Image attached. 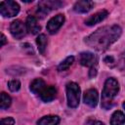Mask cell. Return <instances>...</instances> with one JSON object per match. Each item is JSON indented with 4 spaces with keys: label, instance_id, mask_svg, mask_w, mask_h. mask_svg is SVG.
<instances>
[{
    "label": "cell",
    "instance_id": "cell-14",
    "mask_svg": "<svg viewBox=\"0 0 125 125\" xmlns=\"http://www.w3.org/2000/svg\"><path fill=\"white\" fill-rule=\"evenodd\" d=\"M46 87V83L43 79L41 78H35L34 80L31 81L30 83V86H29V89L32 93L34 94H40Z\"/></svg>",
    "mask_w": 125,
    "mask_h": 125
},
{
    "label": "cell",
    "instance_id": "cell-15",
    "mask_svg": "<svg viewBox=\"0 0 125 125\" xmlns=\"http://www.w3.org/2000/svg\"><path fill=\"white\" fill-rule=\"evenodd\" d=\"M59 123L60 117L58 115H46L37 121V125H58Z\"/></svg>",
    "mask_w": 125,
    "mask_h": 125
},
{
    "label": "cell",
    "instance_id": "cell-10",
    "mask_svg": "<svg viewBox=\"0 0 125 125\" xmlns=\"http://www.w3.org/2000/svg\"><path fill=\"white\" fill-rule=\"evenodd\" d=\"M107 16H108V12H107L106 10L99 11V12L95 13L94 15L88 17V18L85 20V24H86V25H89V26L95 25V24H97V23L103 21Z\"/></svg>",
    "mask_w": 125,
    "mask_h": 125
},
{
    "label": "cell",
    "instance_id": "cell-8",
    "mask_svg": "<svg viewBox=\"0 0 125 125\" xmlns=\"http://www.w3.org/2000/svg\"><path fill=\"white\" fill-rule=\"evenodd\" d=\"M83 101L90 107H95L97 105V104H98V101H99L98 91L96 89H94V88L86 90L84 95H83Z\"/></svg>",
    "mask_w": 125,
    "mask_h": 125
},
{
    "label": "cell",
    "instance_id": "cell-24",
    "mask_svg": "<svg viewBox=\"0 0 125 125\" xmlns=\"http://www.w3.org/2000/svg\"><path fill=\"white\" fill-rule=\"evenodd\" d=\"M7 43V39H6V36L4 34L1 35V47H3L5 44Z\"/></svg>",
    "mask_w": 125,
    "mask_h": 125
},
{
    "label": "cell",
    "instance_id": "cell-11",
    "mask_svg": "<svg viewBox=\"0 0 125 125\" xmlns=\"http://www.w3.org/2000/svg\"><path fill=\"white\" fill-rule=\"evenodd\" d=\"M39 96L40 99L45 103L52 102L57 96V89L54 86H46L45 89L39 94Z\"/></svg>",
    "mask_w": 125,
    "mask_h": 125
},
{
    "label": "cell",
    "instance_id": "cell-7",
    "mask_svg": "<svg viewBox=\"0 0 125 125\" xmlns=\"http://www.w3.org/2000/svg\"><path fill=\"white\" fill-rule=\"evenodd\" d=\"M64 22V16L62 14H58L55 17H53L52 19H50V21L47 23V31L50 34H54L56 33L63 24Z\"/></svg>",
    "mask_w": 125,
    "mask_h": 125
},
{
    "label": "cell",
    "instance_id": "cell-6",
    "mask_svg": "<svg viewBox=\"0 0 125 125\" xmlns=\"http://www.w3.org/2000/svg\"><path fill=\"white\" fill-rule=\"evenodd\" d=\"M27 29H26V25L25 23H23L20 20H15L11 22L10 25V32L12 34V36L16 39H21L22 38L25 33H26Z\"/></svg>",
    "mask_w": 125,
    "mask_h": 125
},
{
    "label": "cell",
    "instance_id": "cell-1",
    "mask_svg": "<svg viewBox=\"0 0 125 125\" xmlns=\"http://www.w3.org/2000/svg\"><path fill=\"white\" fill-rule=\"evenodd\" d=\"M122 29L119 25H105L98 28L85 38V43L92 49L103 52L109 48L121 36Z\"/></svg>",
    "mask_w": 125,
    "mask_h": 125
},
{
    "label": "cell",
    "instance_id": "cell-13",
    "mask_svg": "<svg viewBox=\"0 0 125 125\" xmlns=\"http://www.w3.org/2000/svg\"><path fill=\"white\" fill-rule=\"evenodd\" d=\"M93 7H94V3L92 1H89V0H81V1H77L74 4L73 10L76 13L83 14V13L89 12Z\"/></svg>",
    "mask_w": 125,
    "mask_h": 125
},
{
    "label": "cell",
    "instance_id": "cell-23",
    "mask_svg": "<svg viewBox=\"0 0 125 125\" xmlns=\"http://www.w3.org/2000/svg\"><path fill=\"white\" fill-rule=\"evenodd\" d=\"M97 65H94V66H91L90 67V70H89V77H94L97 75Z\"/></svg>",
    "mask_w": 125,
    "mask_h": 125
},
{
    "label": "cell",
    "instance_id": "cell-25",
    "mask_svg": "<svg viewBox=\"0 0 125 125\" xmlns=\"http://www.w3.org/2000/svg\"><path fill=\"white\" fill-rule=\"evenodd\" d=\"M91 125H104V124L103 122H101V121H94V122H92Z\"/></svg>",
    "mask_w": 125,
    "mask_h": 125
},
{
    "label": "cell",
    "instance_id": "cell-19",
    "mask_svg": "<svg viewBox=\"0 0 125 125\" xmlns=\"http://www.w3.org/2000/svg\"><path fill=\"white\" fill-rule=\"evenodd\" d=\"M12 104V99L11 97L6 94L5 92L1 93V102H0V108L1 109H6L8 108Z\"/></svg>",
    "mask_w": 125,
    "mask_h": 125
},
{
    "label": "cell",
    "instance_id": "cell-9",
    "mask_svg": "<svg viewBox=\"0 0 125 125\" xmlns=\"http://www.w3.org/2000/svg\"><path fill=\"white\" fill-rule=\"evenodd\" d=\"M79 62L83 66H94L97 65L98 62V58L96 55L90 52H83L79 55Z\"/></svg>",
    "mask_w": 125,
    "mask_h": 125
},
{
    "label": "cell",
    "instance_id": "cell-4",
    "mask_svg": "<svg viewBox=\"0 0 125 125\" xmlns=\"http://www.w3.org/2000/svg\"><path fill=\"white\" fill-rule=\"evenodd\" d=\"M20 5L12 0L2 1L0 3V13L5 18H12L19 14Z\"/></svg>",
    "mask_w": 125,
    "mask_h": 125
},
{
    "label": "cell",
    "instance_id": "cell-5",
    "mask_svg": "<svg viewBox=\"0 0 125 125\" xmlns=\"http://www.w3.org/2000/svg\"><path fill=\"white\" fill-rule=\"evenodd\" d=\"M63 5L62 2L57 1V0H47V1H40L38 4L37 13L41 15V17H44L46 14H48L50 11L54 9H59Z\"/></svg>",
    "mask_w": 125,
    "mask_h": 125
},
{
    "label": "cell",
    "instance_id": "cell-21",
    "mask_svg": "<svg viewBox=\"0 0 125 125\" xmlns=\"http://www.w3.org/2000/svg\"><path fill=\"white\" fill-rule=\"evenodd\" d=\"M0 125H15V119L13 117H6L1 119Z\"/></svg>",
    "mask_w": 125,
    "mask_h": 125
},
{
    "label": "cell",
    "instance_id": "cell-17",
    "mask_svg": "<svg viewBox=\"0 0 125 125\" xmlns=\"http://www.w3.org/2000/svg\"><path fill=\"white\" fill-rule=\"evenodd\" d=\"M36 44H37L39 52L41 54H44L46 47H47V44H48V39H47L46 35L45 34H39L36 38Z\"/></svg>",
    "mask_w": 125,
    "mask_h": 125
},
{
    "label": "cell",
    "instance_id": "cell-3",
    "mask_svg": "<svg viewBox=\"0 0 125 125\" xmlns=\"http://www.w3.org/2000/svg\"><path fill=\"white\" fill-rule=\"evenodd\" d=\"M65 90H66L67 105L71 108L77 107L80 101V87L75 82H69L66 84Z\"/></svg>",
    "mask_w": 125,
    "mask_h": 125
},
{
    "label": "cell",
    "instance_id": "cell-20",
    "mask_svg": "<svg viewBox=\"0 0 125 125\" xmlns=\"http://www.w3.org/2000/svg\"><path fill=\"white\" fill-rule=\"evenodd\" d=\"M8 88L12 92H17L21 88V82L18 79H13L8 82Z\"/></svg>",
    "mask_w": 125,
    "mask_h": 125
},
{
    "label": "cell",
    "instance_id": "cell-18",
    "mask_svg": "<svg viewBox=\"0 0 125 125\" xmlns=\"http://www.w3.org/2000/svg\"><path fill=\"white\" fill-rule=\"evenodd\" d=\"M74 62V57L73 56H69L67 58H65L59 65H58V70L59 71H64L66 69H68L70 67V65L73 63Z\"/></svg>",
    "mask_w": 125,
    "mask_h": 125
},
{
    "label": "cell",
    "instance_id": "cell-12",
    "mask_svg": "<svg viewBox=\"0 0 125 125\" xmlns=\"http://www.w3.org/2000/svg\"><path fill=\"white\" fill-rule=\"evenodd\" d=\"M25 25H26L27 31L31 34H37V33H39V31L41 29V26L38 23L37 19L33 16H28L27 17L26 21H25Z\"/></svg>",
    "mask_w": 125,
    "mask_h": 125
},
{
    "label": "cell",
    "instance_id": "cell-27",
    "mask_svg": "<svg viewBox=\"0 0 125 125\" xmlns=\"http://www.w3.org/2000/svg\"><path fill=\"white\" fill-rule=\"evenodd\" d=\"M123 108H124V109H125V102H124V103H123Z\"/></svg>",
    "mask_w": 125,
    "mask_h": 125
},
{
    "label": "cell",
    "instance_id": "cell-26",
    "mask_svg": "<svg viewBox=\"0 0 125 125\" xmlns=\"http://www.w3.org/2000/svg\"><path fill=\"white\" fill-rule=\"evenodd\" d=\"M122 57H123V61H124V62H125V53L123 54V56H122Z\"/></svg>",
    "mask_w": 125,
    "mask_h": 125
},
{
    "label": "cell",
    "instance_id": "cell-22",
    "mask_svg": "<svg viewBox=\"0 0 125 125\" xmlns=\"http://www.w3.org/2000/svg\"><path fill=\"white\" fill-rule=\"evenodd\" d=\"M104 62L107 64V65H112L115 62H114V59L112 56H106L104 59Z\"/></svg>",
    "mask_w": 125,
    "mask_h": 125
},
{
    "label": "cell",
    "instance_id": "cell-2",
    "mask_svg": "<svg viewBox=\"0 0 125 125\" xmlns=\"http://www.w3.org/2000/svg\"><path fill=\"white\" fill-rule=\"evenodd\" d=\"M119 92V84L113 77L107 78L104 82V89L102 92V107L109 109L113 106L114 98Z\"/></svg>",
    "mask_w": 125,
    "mask_h": 125
},
{
    "label": "cell",
    "instance_id": "cell-16",
    "mask_svg": "<svg viewBox=\"0 0 125 125\" xmlns=\"http://www.w3.org/2000/svg\"><path fill=\"white\" fill-rule=\"evenodd\" d=\"M125 123V114L121 110H115L110 117V125H123Z\"/></svg>",
    "mask_w": 125,
    "mask_h": 125
}]
</instances>
